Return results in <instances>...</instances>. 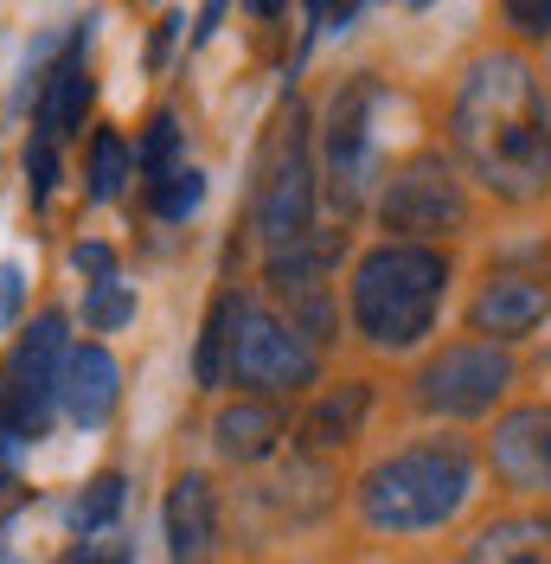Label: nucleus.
Returning <instances> with one entry per match:
<instances>
[{"instance_id": "obj_6", "label": "nucleus", "mask_w": 551, "mask_h": 564, "mask_svg": "<svg viewBox=\"0 0 551 564\" xmlns=\"http://www.w3.org/2000/svg\"><path fill=\"white\" fill-rule=\"evenodd\" d=\"M379 225L391 245H430L468 231V174L455 167L443 148H417L411 161H398L379 186Z\"/></svg>"}, {"instance_id": "obj_24", "label": "nucleus", "mask_w": 551, "mask_h": 564, "mask_svg": "<svg viewBox=\"0 0 551 564\" xmlns=\"http://www.w3.org/2000/svg\"><path fill=\"white\" fill-rule=\"evenodd\" d=\"M52 186H58V148L33 135V148H26V193H33V206L52 199Z\"/></svg>"}, {"instance_id": "obj_14", "label": "nucleus", "mask_w": 551, "mask_h": 564, "mask_svg": "<svg viewBox=\"0 0 551 564\" xmlns=\"http://www.w3.org/2000/svg\"><path fill=\"white\" fill-rule=\"evenodd\" d=\"M161 527H168V558L173 564H206L218 545V507H212V481L206 475H180L168 488L161 507Z\"/></svg>"}, {"instance_id": "obj_2", "label": "nucleus", "mask_w": 551, "mask_h": 564, "mask_svg": "<svg viewBox=\"0 0 551 564\" xmlns=\"http://www.w3.org/2000/svg\"><path fill=\"white\" fill-rule=\"evenodd\" d=\"M482 494V456L462 436H423L379 456L359 475V520L385 539H423L443 532L468 513V500Z\"/></svg>"}, {"instance_id": "obj_13", "label": "nucleus", "mask_w": 551, "mask_h": 564, "mask_svg": "<svg viewBox=\"0 0 551 564\" xmlns=\"http://www.w3.org/2000/svg\"><path fill=\"white\" fill-rule=\"evenodd\" d=\"M116 398H122V366L109 359V347L97 340H84V347H71L65 359V391H58V411H65L77 430H104L109 411H116Z\"/></svg>"}, {"instance_id": "obj_19", "label": "nucleus", "mask_w": 551, "mask_h": 564, "mask_svg": "<svg viewBox=\"0 0 551 564\" xmlns=\"http://www.w3.org/2000/svg\"><path fill=\"white\" fill-rule=\"evenodd\" d=\"M136 174L148 180V193L161 186V180H173L180 174V122H173L168 109L148 122V135H141V148H136Z\"/></svg>"}, {"instance_id": "obj_11", "label": "nucleus", "mask_w": 551, "mask_h": 564, "mask_svg": "<svg viewBox=\"0 0 551 564\" xmlns=\"http://www.w3.org/2000/svg\"><path fill=\"white\" fill-rule=\"evenodd\" d=\"M545 321H551V282L545 276L500 270V276H487L482 289L468 295V334H475V340H494V347L532 340Z\"/></svg>"}, {"instance_id": "obj_18", "label": "nucleus", "mask_w": 551, "mask_h": 564, "mask_svg": "<svg viewBox=\"0 0 551 564\" xmlns=\"http://www.w3.org/2000/svg\"><path fill=\"white\" fill-rule=\"evenodd\" d=\"M250 302H238V295H218L206 315V334H199V352H193V379L206 391H218L225 379H231V347H238V321Z\"/></svg>"}, {"instance_id": "obj_4", "label": "nucleus", "mask_w": 551, "mask_h": 564, "mask_svg": "<svg viewBox=\"0 0 551 564\" xmlns=\"http://www.w3.org/2000/svg\"><path fill=\"white\" fill-rule=\"evenodd\" d=\"M385 109H391V90L372 70L341 77L334 97H327V116H321V186H327V206L341 218H359V212L379 206Z\"/></svg>"}, {"instance_id": "obj_9", "label": "nucleus", "mask_w": 551, "mask_h": 564, "mask_svg": "<svg viewBox=\"0 0 551 564\" xmlns=\"http://www.w3.org/2000/svg\"><path fill=\"white\" fill-rule=\"evenodd\" d=\"M231 379L257 391H302L321 379V347L270 308H244L238 347H231Z\"/></svg>"}, {"instance_id": "obj_26", "label": "nucleus", "mask_w": 551, "mask_h": 564, "mask_svg": "<svg viewBox=\"0 0 551 564\" xmlns=\"http://www.w3.org/2000/svg\"><path fill=\"white\" fill-rule=\"evenodd\" d=\"M71 263L90 276V289H97V282H116V257H109V245H77L71 250Z\"/></svg>"}, {"instance_id": "obj_21", "label": "nucleus", "mask_w": 551, "mask_h": 564, "mask_svg": "<svg viewBox=\"0 0 551 564\" xmlns=\"http://www.w3.org/2000/svg\"><path fill=\"white\" fill-rule=\"evenodd\" d=\"M199 199H206V174H199V167H180L173 180H161V186L148 193L154 218H193V212H199Z\"/></svg>"}, {"instance_id": "obj_16", "label": "nucleus", "mask_w": 551, "mask_h": 564, "mask_svg": "<svg viewBox=\"0 0 551 564\" xmlns=\"http://www.w3.org/2000/svg\"><path fill=\"white\" fill-rule=\"evenodd\" d=\"M212 443H218V456L238 462V468L244 462H263L282 443V411L263 404V398H238V404H225L212 417Z\"/></svg>"}, {"instance_id": "obj_17", "label": "nucleus", "mask_w": 551, "mask_h": 564, "mask_svg": "<svg viewBox=\"0 0 551 564\" xmlns=\"http://www.w3.org/2000/svg\"><path fill=\"white\" fill-rule=\"evenodd\" d=\"M366 411H372V386H366V379H346V386H334L309 417H302V443H309L314 456H334V449H346V443L359 436Z\"/></svg>"}, {"instance_id": "obj_29", "label": "nucleus", "mask_w": 551, "mask_h": 564, "mask_svg": "<svg viewBox=\"0 0 551 564\" xmlns=\"http://www.w3.org/2000/svg\"><path fill=\"white\" fill-rule=\"evenodd\" d=\"M122 564H129V552H122Z\"/></svg>"}, {"instance_id": "obj_27", "label": "nucleus", "mask_w": 551, "mask_h": 564, "mask_svg": "<svg viewBox=\"0 0 551 564\" xmlns=\"http://www.w3.org/2000/svg\"><path fill=\"white\" fill-rule=\"evenodd\" d=\"M20 295H26L20 263H0V327H13V315H20Z\"/></svg>"}, {"instance_id": "obj_25", "label": "nucleus", "mask_w": 551, "mask_h": 564, "mask_svg": "<svg viewBox=\"0 0 551 564\" xmlns=\"http://www.w3.org/2000/svg\"><path fill=\"white\" fill-rule=\"evenodd\" d=\"M500 20L519 26L526 39H551V7H539V0H514V7H500Z\"/></svg>"}, {"instance_id": "obj_10", "label": "nucleus", "mask_w": 551, "mask_h": 564, "mask_svg": "<svg viewBox=\"0 0 551 564\" xmlns=\"http://www.w3.org/2000/svg\"><path fill=\"white\" fill-rule=\"evenodd\" d=\"M487 468L519 500H551V398L514 404L487 430Z\"/></svg>"}, {"instance_id": "obj_23", "label": "nucleus", "mask_w": 551, "mask_h": 564, "mask_svg": "<svg viewBox=\"0 0 551 564\" xmlns=\"http://www.w3.org/2000/svg\"><path fill=\"white\" fill-rule=\"evenodd\" d=\"M84 321H90L97 334H116L122 321H136V295H129L122 282H97L90 302H84Z\"/></svg>"}, {"instance_id": "obj_7", "label": "nucleus", "mask_w": 551, "mask_h": 564, "mask_svg": "<svg viewBox=\"0 0 551 564\" xmlns=\"http://www.w3.org/2000/svg\"><path fill=\"white\" fill-rule=\"evenodd\" d=\"M314 148H309V109L289 104L276 116L270 161H263V186H257V238L263 257H282L302 238H314Z\"/></svg>"}, {"instance_id": "obj_1", "label": "nucleus", "mask_w": 551, "mask_h": 564, "mask_svg": "<svg viewBox=\"0 0 551 564\" xmlns=\"http://www.w3.org/2000/svg\"><path fill=\"white\" fill-rule=\"evenodd\" d=\"M449 154L500 206L551 199V97L526 52L487 45L449 90Z\"/></svg>"}, {"instance_id": "obj_22", "label": "nucleus", "mask_w": 551, "mask_h": 564, "mask_svg": "<svg viewBox=\"0 0 551 564\" xmlns=\"http://www.w3.org/2000/svg\"><path fill=\"white\" fill-rule=\"evenodd\" d=\"M116 513H122V475H97L90 488L77 494V507H71L77 532H104Z\"/></svg>"}, {"instance_id": "obj_3", "label": "nucleus", "mask_w": 551, "mask_h": 564, "mask_svg": "<svg viewBox=\"0 0 551 564\" xmlns=\"http://www.w3.org/2000/svg\"><path fill=\"white\" fill-rule=\"evenodd\" d=\"M449 282H455V270H449L443 250L385 238L353 263V282H346L353 334L372 352H417L443 321Z\"/></svg>"}, {"instance_id": "obj_15", "label": "nucleus", "mask_w": 551, "mask_h": 564, "mask_svg": "<svg viewBox=\"0 0 551 564\" xmlns=\"http://www.w3.org/2000/svg\"><path fill=\"white\" fill-rule=\"evenodd\" d=\"M462 564H551V513H507V520H487Z\"/></svg>"}, {"instance_id": "obj_5", "label": "nucleus", "mask_w": 551, "mask_h": 564, "mask_svg": "<svg viewBox=\"0 0 551 564\" xmlns=\"http://www.w3.org/2000/svg\"><path fill=\"white\" fill-rule=\"evenodd\" d=\"M514 386H519L514 347L462 334V340H443L417 366L411 398H417V411L436 423H487V417H500V404L514 398Z\"/></svg>"}, {"instance_id": "obj_8", "label": "nucleus", "mask_w": 551, "mask_h": 564, "mask_svg": "<svg viewBox=\"0 0 551 564\" xmlns=\"http://www.w3.org/2000/svg\"><path fill=\"white\" fill-rule=\"evenodd\" d=\"M65 359H71V340H65V315H39L20 347L7 352L0 366V430L13 443H39L45 436V417L65 391Z\"/></svg>"}, {"instance_id": "obj_20", "label": "nucleus", "mask_w": 551, "mask_h": 564, "mask_svg": "<svg viewBox=\"0 0 551 564\" xmlns=\"http://www.w3.org/2000/svg\"><path fill=\"white\" fill-rule=\"evenodd\" d=\"M84 180H90V186H84L90 206H104V199L122 193V180H129V148H122L116 129H97V141H90V174Z\"/></svg>"}, {"instance_id": "obj_12", "label": "nucleus", "mask_w": 551, "mask_h": 564, "mask_svg": "<svg viewBox=\"0 0 551 564\" xmlns=\"http://www.w3.org/2000/svg\"><path fill=\"white\" fill-rule=\"evenodd\" d=\"M84 45H90V20L77 26V33L65 39V52L45 65V77H39V141H58L84 122V109H90V65H84Z\"/></svg>"}, {"instance_id": "obj_28", "label": "nucleus", "mask_w": 551, "mask_h": 564, "mask_svg": "<svg viewBox=\"0 0 551 564\" xmlns=\"http://www.w3.org/2000/svg\"><path fill=\"white\" fill-rule=\"evenodd\" d=\"M58 564H97V558H90V552H65V558H58ZM109 564H122V552H116V558H109Z\"/></svg>"}, {"instance_id": "obj_30", "label": "nucleus", "mask_w": 551, "mask_h": 564, "mask_svg": "<svg viewBox=\"0 0 551 564\" xmlns=\"http://www.w3.org/2000/svg\"><path fill=\"white\" fill-rule=\"evenodd\" d=\"M0 564H7V558H0Z\"/></svg>"}]
</instances>
